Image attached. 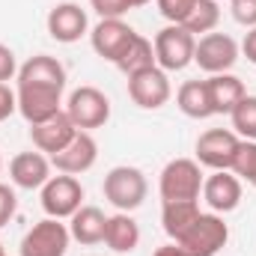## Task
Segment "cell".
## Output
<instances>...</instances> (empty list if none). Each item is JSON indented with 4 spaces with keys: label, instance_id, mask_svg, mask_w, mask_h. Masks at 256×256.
Returning <instances> with one entry per match:
<instances>
[{
    "label": "cell",
    "instance_id": "cell-1",
    "mask_svg": "<svg viewBox=\"0 0 256 256\" xmlns=\"http://www.w3.org/2000/svg\"><path fill=\"white\" fill-rule=\"evenodd\" d=\"M230 242V226L224 224L220 214L214 212H202L182 238H176V244L185 250V256H218Z\"/></svg>",
    "mask_w": 256,
    "mask_h": 256
},
{
    "label": "cell",
    "instance_id": "cell-2",
    "mask_svg": "<svg viewBox=\"0 0 256 256\" xmlns=\"http://www.w3.org/2000/svg\"><path fill=\"white\" fill-rule=\"evenodd\" d=\"M102 191H104L108 202H110L116 212H134V208L143 206V200H146V194H149V182H146L143 170L128 167V164H120V167H114V170L104 176Z\"/></svg>",
    "mask_w": 256,
    "mask_h": 256
},
{
    "label": "cell",
    "instance_id": "cell-3",
    "mask_svg": "<svg viewBox=\"0 0 256 256\" xmlns=\"http://www.w3.org/2000/svg\"><path fill=\"white\" fill-rule=\"evenodd\" d=\"M202 170L194 158H173L164 170H161V179H158V194H161V202H170V200H200L202 194Z\"/></svg>",
    "mask_w": 256,
    "mask_h": 256
},
{
    "label": "cell",
    "instance_id": "cell-4",
    "mask_svg": "<svg viewBox=\"0 0 256 256\" xmlns=\"http://www.w3.org/2000/svg\"><path fill=\"white\" fill-rule=\"evenodd\" d=\"M155 63L164 72H182L185 66L194 63V51H196V36L188 33L182 24H167L164 30L155 33Z\"/></svg>",
    "mask_w": 256,
    "mask_h": 256
},
{
    "label": "cell",
    "instance_id": "cell-5",
    "mask_svg": "<svg viewBox=\"0 0 256 256\" xmlns=\"http://www.w3.org/2000/svg\"><path fill=\"white\" fill-rule=\"evenodd\" d=\"M63 90L57 84H18L15 96H18V114L30 122L39 126L51 116H57L63 108Z\"/></svg>",
    "mask_w": 256,
    "mask_h": 256
},
{
    "label": "cell",
    "instance_id": "cell-6",
    "mask_svg": "<svg viewBox=\"0 0 256 256\" xmlns=\"http://www.w3.org/2000/svg\"><path fill=\"white\" fill-rule=\"evenodd\" d=\"M66 114L74 122V128L92 131L110 120V98L98 86H78V90H72V96L66 102Z\"/></svg>",
    "mask_w": 256,
    "mask_h": 256
},
{
    "label": "cell",
    "instance_id": "cell-7",
    "mask_svg": "<svg viewBox=\"0 0 256 256\" xmlns=\"http://www.w3.org/2000/svg\"><path fill=\"white\" fill-rule=\"evenodd\" d=\"M39 200H42V208L48 218H72L80 206H84V185L78 182V176H68V173H57L51 176L42 188H39Z\"/></svg>",
    "mask_w": 256,
    "mask_h": 256
},
{
    "label": "cell",
    "instance_id": "cell-8",
    "mask_svg": "<svg viewBox=\"0 0 256 256\" xmlns=\"http://www.w3.org/2000/svg\"><path fill=\"white\" fill-rule=\"evenodd\" d=\"M68 242H72L68 226L60 224L57 218H45V220L33 224L24 232L18 254L21 256H66Z\"/></svg>",
    "mask_w": 256,
    "mask_h": 256
},
{
    "label": "cell",
    "instance_id": "cell-9",
    "mask_svg": "<svg viewBox=\"0 0 256 256\" xmlns=\"http://www.w3.org/2000/svg\"><path fill=\"white\" fill-rule=\"evenodd\" d=\"M128 96L137 108L143 110H158L170 102L173 96V86H170V78L161 66H152V68H143L137 74L128 78Z\"/></svg>",
    "mask_w": 256,
    "mask_h": 256
},
{
    "label": "cell",
    "instance_id": "cell-10",
    "mask_svg": "<svg viewBox=\"0 0 256 256\" xmlns=\"http://www.w3.org/2000/svg\"><path fill=\"white\" fill-rule=\"evenodd\" d=\"M242 137L230 128H208L196 140V164L208 170H230Z\"/></svg>",
    "mask_w": 256,
    "mask_h": 256
},
{
    "label": "cell",
    "instance_id": "cell-11",
    "mask_svg": "<svg viewBox=\"0 0 256 256\" xmlns=\"http://www.w3.org/2000/svg\"><path fill=\"white\" fill-rule=\"evenodd\" d=\"M238 42L226 33H206L196 39V51H194V63L208 74H224L230 72L238 60Z\"/></svg>",
    "mask_w": 256,
    "mask_h": 256
},
{
    "label": "cell",
    "instance_id": "cell-12",
    "mask_svg": "<svg viewBox=\"0 0 256 256\" xmlns=\"http://www.w3.org/2000/svg\"><path fill=\"white\" fill-rule=\"evenodd\" d=\"M134 36H137V30L128 27L122 18H102V21L92 27L90 42H92V51H96L102 60L116 63V60L122 57V51L131 45Z\"/></svg>",
    "mask_w": 256,
    "mask_h": 256
},
{
    "label": "cell",
    "instance_id": "cell-13",
    "mask_svg": "<svg viewBox=\"0 0 256 256\" xmlns=\"http://www.w3.org/2000/svg\"><path fill=\"white\" fill-rule=\"evenodd\" d=\"M98 158V143L90 131H78L68 146L60 149L57 155H51V167H57V173H68V176H80L86 173Z\"/></svg>",
    "mask_w": 256,
    "mask_h": 256
},
{
    "label": "cell",
    "instance_id": "cell-14",
    "mask_svg": "<svg viewBox=\"0 0 256 256\" xmlns=\"http://www.w3.org/2000/svg\"><path fill=\"white\" fill-rule=\"evenodd\" d=\"M48 33L54 42H63V45H72L78 42L86 30H90V21H86V9L66 0V3H57L51 12H48Z\"/></svg>",
    "mask_w": 256,
    "mask_h": 256
},
{
    "label": "cell",
    "instance_id": "cell-15",
    "mask_svg": "<svg viewBox=\"0 0 256 256\" xmlns=\"http://www.w3.org/2000/svg\"><path fill=\"white\" fill-rule=\"evenodd\" d=\"M202 200L214 214H226L238 208L242 202V179L230 170H212V176L202 182Z\"/></svg>",
    "mask_w": 256,
    "mask_h": 256
},
{
    "label": "cell",
    "instance_id": "cell-16",
    "mask_svg": "<svg viewBox=\"0 0 256 256\" xmlns=\"http://www.w3.org/2000/svg\"><path fill=\"white\" fill-rule=\"evenodd\" d=\"M9 179L15 188L36 191L51 179V161L45 158V152H18L9 161Z\"/></svg>",
    "mask_w": 256,
    "mask_h": 256
},
{
    "label": "cell",
    "instance_id": "cell-17",
    "mask_svg": "<svg viewBox=\"0 0 256 256\" xmlns=\"http://www.w3.org/2000/svg\"><path fill=\"white\" fill-rule=\"evenodd\" d=\"M80 128H74V122L68 120V114L60 110L57 116L39 122V126H30V137H33V146L45 155H57L60 149L68 146V140L78 134Z\"/></svg>",
    "mask_w": 256,
    "mask_h": 256
},
{
    "label": "cell",
    "instance_id": "cell-18",
    "mask_svg": "<svg viewBox=\"0 0 256 256\" xmlns=\"http://www.w3.org/2000/svg\"><path fill=\"white\" fill-rule=\"evenodd\" d=\"M68 236L78 244H102L104 232H108V214L98 206H80L72 218H68Z\"/></svg>",
    "mask_w": 256,
    "mask_h": 256
},
{
    "label": "cell",
    "instance_id": "cell-19",
    "mask_svg": "<svg viewBox=\"0 0 256 256\" xmlns=\"http://www.w3.org/2000/svg\"><path fill=\"white\" fill-rule=\"evenodd\" d=\"M206 86H208V102H212L214 116H218V114H232V108L248 96L244 80L236 78V74H230V72L212 74V78L206 80Z\"/></svg>",
    "mask_w": 256,
    "mask_h": 256
},
{
    "label": "cell",
    "instance_id": "cell-20",
    "mask_svg": "<svg viewBox=\"0 0 256 256\" xmlns=\"http://www.w3.org/2000/svg\"><path fill=\"white\" fill-rule=\"evenodd\" d=\"M200 214L202 212H200V202L196 200H170V202L161 206V226L176 242V238H182L188 232V226H191Z\"/></svg>",
    "mask_w": 256,
    "mask_h": 256
},
{
    "label": "cell",
    "instance_id": "cell-21",
    "mask_svg": "<svg viewBox=\"0 0 256 256\" xmlns=\"http://www.w3.org/2000/svg\"><path fill=\"white\" fill-rule=\"evenodd\" d=\"M104 244L114 254H131L140 244V226L131 218V212H116L108 218V232H104Z\"/></svg>",
    "mask_w": 256,
    "mask_h": 256
},
{
    "label": "cell",
    "instance_id": "cell-22",
    "mask_svg": "<svg viewBox=\"0 0 256 256\" xmlns=\"http://www.w3.org/2000/svg\"><path fill=\"white\" fill-rule=\"evenodd\" d=\"M176 104H179V110H182L185 116H191V120H208V116H214L212 102H208V86H206V80H185V84L179 86V92H176Z\"/></svg>",
    "mask_w": 256,
    "mask_h": 256
},
{
    "label": "cell",
    "instance_id": "cell-23",
    "mask_svg": "<svg viewBox=\"0 0 256 256\" xmlns=\"http://www.w3.org/2000/svg\"><path fill=\"white\" fill-rule=\"evenodd\" d=\"M114 66H116L126 78L137 74V72H143V68L158 66V63H155V48H152V42H149L146 36H140V33H137V36L131 39V45L122 51V57H120Z\"/></svg>",
    "mask_w": 256,
    "mask_h": 256
},
{
    "label": "cell",
    "instance_id": "cell-24",
    "mask_svg": "<svg viewBox=\"0 0 256 256\" xmlns=\"http://www.w3.org/2000/svg\"><path fill=\"white\" fill-rule=\"evenodd\" d=\"M218 21H220V6H218V0H196V6L191 9V15H188V21L182 24L188 33L194 36H206V33H214V27H218Z\"/></svg>",
    "mask_w": 256,
    "mask_h": 256
},
{
    "label": "cell",
    "instance_id": "cell-25",
    "mask_svg": "<svg viewBox=\"0 0 256 256\" xmlns=\"http://www.w3.org/2000/svg\"><path fill=\"white\" fill-rule=\"evenodd\" d=\"M230 120H232V131L242 140H256V96H244L232 108Z\"/></svg>",
    "mask_w": 256,
    "mask_h": 256
},
{
    "label": "cell",
    "instance_id": "cell-26",
    "mask_svg": "<svg viewBox=\"0 0 256 256\" xmlns=\"http://www.w3.org/2000/svg\"><path fill=\"white\" fill-rule=\"evenodd\" d=\"M230 173H236L242 182L250 185V179L256 176V140H242V143H238Z\"/></svg>",
    "mask_w": 256,
    "mask_h": 256
},
{
    "label": "cell",
    "instance_id": "cell-27",
    "mask_svg": "<svg viewBox=\"0 0 256 256\" xmlns=\"http://www.w3.org/2000/svg\"><path fill=\"white\" fill-rule=\"evenodd\" d=\"M158 3V12L170 21V24H185L191 9L196 6V0H155Z\"/></svg>",
    "mask_w": 256,
    "mask_h": 256
},
{
    "label": "cell",
    "instance_id": "cell-28",
    "mask_svg": "<svg viewBox=\"0 0 256 256\" xmlns=\"http://www.w3.org/2000/svg\"><path fill=\"white\" fill-rule=\"evenodd\" d=\"M230 12L242 27H256V0H230Z\"/></svg>",
    "mask_w": 256,
    "mask_h": 256
},
{
    "label": "cell",
    "instance_id": "cell-29",
    "mask_svg": "<svg viewBox=\"0 0 256 256\" xmlns=\"http://www.w3.org/2000/svg\"><path fill=\"white\" fill-rule=\"evenodd\" d=\"M90 6L98 12V18H122L131 9L128 0H90Z\"/></svg>",
    "mask_w": 256,
    "mask_h": 256
},
{
    "label": "cell",
    "instance_id": "cell-30",
    "mask_svg": "<svg viewBox=\"0 0 256 256\" xmlns=\"http://www.w3.org/2000/svg\"><path fill=\"white\" fill-rule=\"evenodd\" d=\"M15 212H18V196H15V191L9 185L0 182V230L15 218Z\"/></svg>",
    "mask_w": 256,
    "mask_h": 256
},
{
    "label": "cell",
    "instance_id": "cell-31",
    "mask_svg": "<svg viewBox=\"0 0 256 256\" xmlns=\"http://www.w3.org/2000/svg\"><path fill=\"white\" fill-rule=\"evenodd\" d=\"M18 78V60H15V51L9 45L0 42V84Z\"/></svg>",
    "mask_w": 256,
    "mask_h": 256
},
{
    "label": "cell",
    "instance_id": "cell-32",
    "mask_svg": "<svg viewBox=\"0 0 256 256\" xmlns=\"http://www.w3.org/2000/svg\"><path fill=\"white\" fill-rule=\"evenodd\" d=\"M15 110H18V96H15V90H12L9 84H0V122L9 120Z\"/></svg>",
    "mask_w": 256,
    "mask_h": 256
},
{
    "label": "cell",
    "instance_id": "cell-33",
    "mask_svg": "<svg viewBox=\"0 0 256 256\" xmlns=\"http://www.w3.org/2000/svg\"><path fill=\"white\" fill-rule=\"evenodd\" d=\"M242 54L248 57V63L256 66V27L248 30V36H244V42H242Z\"/></svg>",
    "mask_w": 256,
    "mask_h": 256
},
{
    "label": "cell",
    "instance_id": "cell-34",
    "mask_svg": "<svg viewBox=\"0 0 256 256\" xmlns=\"http://www.w3.org/2000/svg\"><path fill=\"white\" fill-rule=\"evenodd\" d=\"M152 256H185V250H182V248H179L176 242H170V244H164V248H158V250H155Z\"/></svg>",
    "mask_w": 256,
    "mask_h": 256
},
{
    "label": "cell",
    "instance_id": "cell-35",
    "mask_svg": "<svg viewBox=\"0 0 256 256\" xmlns=\"http://www.w3.org/2000/svg\"><path fill=\"white\" fill-rule=\"evenodd\" d=\"M128 3H131V9H140V6H146L149 0H128Z\"/></svg>",
    "mask_w": 256,
    "mask_h": 256
},
{
    "label": "cell",
    "instance_id": "cell-36",
    "mask_svg": "<svg viewBox=\"0 0 256 256\" xmlns=\"http://www.w3.org/2000/svg\"><path fill=\"white\" fill-rule=\"evenodd\" d=\"M250 185H254V188H256V176H254V179H250Z\"/></svg>",
    "mask_w": 256,
    "mask_h": 256
},
{
    "label": "cell",
    "instance_id": "cell-37",
    "mask_svg": "<svg viewBox=\"0 0 256 256\" xmlns=\"http://www.w3.org/2000/svg\"><path fill=\"white\" fill-rule=\"evenodd\" d=\"M0 256H6V254H3V244H0Z\"/></svg>",
    "mask_w": 256,
    "mask_h": 256
},
{
    "label": "cell",
    "instance_id": "cell-38",
    "mask_svg": "<svg viewBox=\"0 0 256 256\" xmlns=\"http://www.w3.org/2000/svg\"><path fill=\"white\" fill-rule=\"evenodd\" d=\"M0 170H3V158H0Z\"/></svg>",
    "mask_w": 256,
    "mask_h": 256
}]
</instances>
